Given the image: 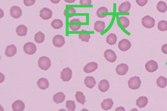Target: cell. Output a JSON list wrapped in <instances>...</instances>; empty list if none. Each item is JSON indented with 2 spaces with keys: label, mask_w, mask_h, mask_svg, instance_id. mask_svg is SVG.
Returning <instances> with one entry per match:
<instances>
[{
  "label": "cell",
  "mask_w": 167,
  "mask_h": 111,
  "mask_svg": "<svg viewBox=\"0 0 167 111\" xmlns=\"http://www.w3.org/2000/svg\"><path fill=\"white\" fill-rule=\"evenodd\" d=\"M39 67L44 71H46L51 67V62L49 58L46 56L40 57L38 61Z\"/></svg>",
  "instance_id": "obj_1"
},
{
  "label": "cell",
  "mask_w": 167,
  "mask_h": 111,
  "mask_svg": "<svg viewBox=\"0 0 167 111\" xmlns=\"http://www.w3.org/2000/svg\"><path fill=\"white\" fill-rule=\"evenodd\" d=\"M128 86L129 88L133 90L139 89L142 84L140 77L134 76L131 77L128 81Z\"/></svg>",
  "instance_id": "obj_2"
},
{
  "label": "cell",
  "mask_w": 167,
  "mask_h": 111,
  "mask_svg": "<svg viewBox=\"0 0 167 111\" xmlns=\"http://www.w3.org/2000/svg\"><path fill=\"white\" fill-rule=\"evenodd\" d=\"M155 20L149 16H144L142 19V24L145 28L150 29L154 28L155 25Z\"/></svg>",
  "instance_id": "obj_3"
},
{
  "label": "cell",
  "mask_w": 167,
  "mask_h": 111,
  "mask_svg": "<svg viewBox=\"0 0 167 111\" xmlns=\"http://www.w3.org/2000/svg\"><path fill=\"white\" fill-rule=\"evenodd\" d=\"M37 49L35 44L31 42L26 43L23 47V50L25 53L28 55L34 54L36 53Z\"/></svg>",
  "instance_id": "obj_4"
},
{
  "label": "cell",
  "mask_w": 167,
  "mask_h": 111,
  "mask_svg": "<svg viewBox=\"0 0 167 111\" xmlns=\"http://www.w3.org/2000/svg\"><path fill=\"white\" fill-rule=\"evenodd\" d=\"M61 79L64 81H68L71 79L72 76V70L68 67L63 69L61 72Z\"/></svg>",
  "instance_id": "obj_5"
},
{
  "label": "cell",
  "mask_w": 167,
  "mask_h": 111,
  "mask_svg": "<svg viewBox=\"0 0 167 111\" xmlns=\"http://www.w3.org/2000/svg\"><path fill=\"white\" fill-rule=\"evenodd\" d=\"M131 46V42L127 39H122L118 43V48L122 51H128L130 48Z\"/></svg>",
  "instance_id": "obj_6"
},
{
  "label": "cell",
  "mask_w": 167,
  "mask_h": 111,
  "mask_svg": "<svg viewBox=\"0 0 167 111\" xmlns=\"http://www.w3.org/2000/svg\"><path fill=\"white\" fill-rule=\"evenodd\" d=\"M104 56L106 60L110 63L115 62L117 59V56L115 52L112 50L107 49L105 52Z\"/></svg>",
  "instance_id": "obj_7"
},
{
  "label": "cell",
  "mask_w": 167,
  "mask_h": 111,
  "mask_svg": "<svg viewBox=\"0 0 167 111\" xmlns=\"http://www.w3.org/2000/svg\"><path fill=\"white\" fill-rule=\"evenodd\" d=\"M146 71L150 73H153L156 71L158 68L157 63L154 60L148 61L145 65Z\"/></svg>",
  "instance_id": "obj_8"
},
{
  "label": "cell",
  "mask_w": 167,
  "mask_h": 111,
  "mask_svg": "<svg viewBox=\"0 0 167 111\" xmlns=\"http://www.w3.org/2000/svg\"><path fill=\"white\" fill-rule=\"evenodd\" d=\"M65 39L64 37L61 35H56L54 37L53 39V43L54 46L60 48L64 45Z\"/></svg>",
  "instance_id": "obj_9"
},
{
  "label": "cell",
  "mask_w": 167,
  "mask_h": 111,
  "mask_svg": "<svg viewBox=\"0 0 167 111\" xmlns=\"http://www.w3.org/2000/svg\"><path fill=\"white\" fill-rule=\"evenodd\" d=\"M40 16L43 20H48L51 18L53 12L50 9L47 8H43L40 11Z\"/></svg>",
  "instance_id": "obj_10"
},
{
  "label": "cell",
  "mask_w": 167,
  "mask_h": 111,
  "mask_svg": "<svg viewBox=\"0 0 167 111\" xmlns=\"http://www.w3.org/2000/svg\"><path fill=\"white\" fill-rule=\"evenodd\" d=\"M22 14V10L19 7L13 6L10 9V16L15 19H18L21 16Z\"/></svg>",
  "instance_id": "obj_11"
},
{
  "label": "cell",
  "mask_w": 167,
  "mask_h": 111,
  "mask_svg": "<svg viewBox=\"0 0 167 111\" xmlns=\"http://www.w3.org/2000/svg\"><path fill=\"white\" fill-rule=\"evenodd\" d=\"M81 22L79 19H74L70 21L69 27L73 31H77L81 27Z\"/></svg>",
  "instance_id": "obj_12"
},
{
  "label": "cell",
  "mask_w": 167,
  "mask_h": 111,
  "mask_svg": "<svg viewBox=\"0 0 167 111\" xmlns=\"http://www.w3.org/2000/svg\"><path fill=\"white\" fill-rule=\"evenodd\" d=\"M98 68V65L95 62L89 63L84 68V72L87 73H90L94 72Z\"/></svg>",
  "instance_id": "obj_13"
},
{
  "label": "cell",
  "mask_w": 167,
  "mask_h": 111,
  "mask_svg": "<svg viewBox=\"0 0 167 111\" xmlns=\"http://www.w3.org/2000/svg\"><path fill=\"white\" fill-rule=\"evenodd\" d=\"M129 67L127 64L122 63L117 66L116 70L118 74L120 76H124L127 73L128 71Z\"/></svg>",
  "instance_id": "obj_14"
},
{
  "label": "cell",
  "mask_w": 167,
  "mask_h": 111,
  "mask_svg": "<svg viewBox=\"0 0 167 111\" xmlns=\"http://www.w3.org/2000/svg\"><path fill=\"white\" fill-rule=\"evenodd\" d=\"M16 47L13 44L9 45L6 47L5 51V54L8 57H12L17 53Z\"/></svg>",
  "instance_id": "obj_15"
},
{
  "label": "cell",
  "mask_w": 167,
  "mask_h": 111,
  "mask_svg": "<svg viewBox=\"0 0 167 111\" xmlns=\"http://www.w3.org/2000/svg\"><path fill=\"white\" fill-rule=\"evenodd\" d=\"M131 4L128 1L122 3L118 8V12L120 13H127L129 12L131 8Z\"/></svg>",
  "instance_id": "obj_16"
},
{
  "label": "cell",
  "mask_w": 167,
  "mask_h": 111,
  "mask_svg": "<svg viewBox=\"0 0 167 111\" xmlns=\"http://www.w3.org/2000/svg\"><path fill=\"white\" fill-rule=\"evenodd\" d=\"M24 102L21 100H17L13 103L12 108L14 111H23L25 109Z\"/></svg>",
  "instance_id": "obj_17"
},
{
  "label": "cell",
  "mask_w": 167,
  "mask_h": 111,
  "mask_svg": "<svg viewBox=\"0 0 167 111\" xmlns=\"http://www.w3.org/2000/svg\"><path fill=\"white\" fill-rule=\"evenodd\" d=\"M114 102L110 98L104 100L101 104L102 108L105 110H110L112 108Z\"/></svg>",
  "instance_id": "obj_18"
},
{
  "label": "cell",
  "mask_w": 167,
  "mask_h": 111,
  "mask_svg": "<svg viewBox=\"0 0 167 111\" xmlns=\"http://www.w3.org/2000/svg\"><path fill=\"white\" fill-rule=\"evenodd\" d=\"M99 90L102 92H105L109 89L110 84L109 81L103 80L100 81L98 86Z\"/></svg>",
  "instance_id": "obj_19"
},
{
  "label": "cell",
  "mask_w": 167,
  "mask_h": 111,
  "mask_svg": "<svg viewBox=\"0 0 167 111\" xmlns=\"http://www.w3.org/2000/svg\"><path fill=\"white\" fill-rule=\"evenodd\" d=\"M148 103V98L145 96L140 97L136 101V105L140 109L146 107Z\"/></svg>",
  "instance_id": "obj_20"
},
{
  "label": "cell",
  "mask_w": 167,
  "mask_h": 111,
  "mask_svg": "<svg viewBox=\"0 0 167 111\" xmlns=\"http://www.w3.org/2000/svg\"><path fill=\"white\" fill-rule=\"evenodd\" d=\"M37 84L40 89L44 90L49 88V81L43 77L38 80Z\"/></svg>",
  "instance_id": "obj_21"
},
{
  "label": "cell",
  "mask_w": 167,
  "mask_h": 111,
  "mask_svg": "<svg viewBox=\"0 0 167 111\" xmlns=\"http://www.w3.org/2000/svg\"><path fill=\"white\" fill-rule=\"evenodd\" d=\"M84 83L88 88L92 89L95 86L96 82L93 77L88 76L85 79Z\"/></svg>",
  "instance_id": "obj_22"
},
{
  "label": "cell",
  "mask_w": 167,
  "mask_h": 111,
  "mask_svg": "<svg viewBox=\"0 0 167 111\" xmlns=\"http://www.w3.org/2000/svg\"><path fill=\"white\" fill-rule=\"evenodd\" d=\"M106 27L105 23L101 21H96L94 24V28L96 32L100 33L103 32Z\"/></svg>",
  "instance_id": "obj_23"
},
{
  "label": "cell",
  "mask_w": 167,
  "mask_h": 111,
  "mask_svg": "<svg viewBox=\"0 0 167 111\" xmlns=\"http://www.w3.org/2000/svg\"><path fill=\"white\" fill-rule=\"evenodd\" d=\"M65 97V95L63 92H58L54 95L53 101L55 102L58 104L64 102Z\"/></svg>",
  "instance_id": "obj_24"
},
{
  "label": "cell",
  "mask_w": 167,
  "mask_h": 111,
  "mask_svg": "<svg viewBox=\"0 0 167 111\" xmlns=\"http://www.w3.org/2000/svg\"><path fill=\"white\" fill-rule=\"evenodd\" d=\"M17 35L19 36H25L28 32V28L25 25H21L17 27L16 29Z\"/></svg>",
  "instance_id": "obj_25"
},
{
  "label": "cell",
  "mask_w": 167,
  "mask_h": 111,
  "mask_svg": "<svg viewBox=\"0 0 167 111\" xmlns=\"http://www.w3.org/2000/svg\"><path fill=\"white\" fill-rule=\"evenodd\" d=\"M117 38L116 35L114 33H110L107 37L106 42L109 45H115L117 42Z\"/></svg>",
  "instance_id": "obj_26"
},
{
  "label": "cell",
  "mask_w": 167,
  "mask_h": 111,
  "mask_svg": "<svg viewBox=\"0 0 167 111\" xmlns=\"http://www.w3.org/2000/svg\"><path fill=\"white\" fill-rule=\"evenodd\" d=\"M157 86L161 88H164L167 85V79L162 76H160L157 80Z\"/></svg>",
  "instance_id": "obj_27"
},
{
  "label": "cell",
  "mask_w": 167,
  "mask_h": 111,
  "mask_svg": "<svg viewBox=\"0 0 167 111\" xmlns=\"http://www.w3.org/2000/svg\"><path fill=\"white\" fill-rule=\"evenodd\" d=\"M109 10L106 7H100L96 12L97 16L99 18H103L107 16L106 13H108Z\"/></svg>",
  "instance_id": "obj_28"
},
{
  "label": "cell",
  "mask_w": 167,
  "mask_h": 111,
  "mask_svg": "<svg viewBox=\"0 0 167 111\" xmlns=\"http://www.w3.org/2000/svg\"><path fill=\"white\" fill-rule=\"evenodd\" d=\"M75 97L77 102L81 104L84 105L86 102L85 97L82 92L80 91H77L75 95Z\"/></svg>",
  "instance_id": "obj_29"
},
{
  "label": "cell",
  "mask_w": 167,
  "mask_h": 111,
  "mask_svg": "<svg viewBox=\"0 0 167 111\" xmlns=\"http://www.w3.org/2000/svg\"><path fill=\"white\" fill-rule=\"evenodd\" d=\"M45 39V35L43 33L39 31L36 33L35 35L34 39L35 41L38 43H41L44 42Z\"/></svg>",
  "instance_id": "obj_30"
},
{
  "label": "cell",
  "mask_w": 167,
  "mask_h": 111,
  "mask_svg": "<svg viewBox=\"0 0 167 111\" xmlns=\"http://www.w3.org/2000/svg\"><path fill=\"white\" fill-rule=\"evenodd\" d=\"M51 25L54 29H58L62 28L64 25L63 22L60 19H56L53 20L51 22Z\"/></svg>",
  "instance_id": "obj_31"
},
{
  "label": "cell",
  "mask_w": 167,
  "mask_h": 111,
  "mask_svg": "<svg viewBox=\"0 0 167 111\" xmlns=\"http://www.w3.org/2000/svg\"><path fill=\"white\" fill-rule=\"evenodd\" d=\"M157 9L160 12L164 13L167 10V5L166 2L163 1L158 2L157 5Z\"/></svg>",
  "instance_id": "obj_32"
},
{
  "label": "cell",
  "mask_w": 167,
  "mask_h": 111,
  "mask_svg": "<svg viewBox=\"0 0 167 111\" xmlns=\"http://www.w3.org/2000/svg\"><path fill=\"white\" fill-rule=\"evenodd\" d=\"M119 20L122 27L124 28H127L129 26L130 20L127 17L121 16L119 17Z\"/></svg>",
  "instance_id": "obj_33"
},
{
  "label": "cell",
  "mask_w": 167,
  "mask_h": 111,
  "mask_svg": "<svg viewBox=\"0 0 167 111\" xmlns=\"http://www.w3.org/2000/svg\"><path fill=\"white\" fill-rule=\"evenodd\" d=\"M76 13V10L75 8L72 7H69L64 10V14L66 17L70 18L73 17V14Z\"/></svg>",
  "instance_id": "obj_34"
},
{
  "label": "cell",
  "mask_w": 167,
  "mask_h": 111,
  "mask_svg": "<svg viewBox=\"0 0 167 111\" xmlns=\"http://www.w3.org/2000/svg\"><path fill=\"white\" fill-rule=\"evenodd\" d=\"M158 28L160 31H167V21L161 20L160 21L158 24Z\"/></svg>",
  "instance_id": "obj_35"
},
{
  "label": "cell",
  "mask_w": 167,
  "mask_h": 111,
  "mask_svg": "<svg viewBox=\"0 0 167 111\" xmlns=\"http://www.w3.org/2000/svg\"><path fill=\"white\" fill-rule=\"evenodd\" d=\"M66 107L68 111H75L76 108L75 102L72 101H67L66 102Z\"/></svg>",
  "instance_id": "obj_36"
},
{
  "label": "cell",
  "mask_w": 167,
  "mask_h": 111,
  "mask_svg": "<svg viewBox=\"0 0 167 111\" xmlns=\"http://www.w3.org/2000/svg\"><path fill=\"white\" fill-rule=\"evenodd\" d=\"M79 38L81 40L82 42H88L89 40L91 38V35L90 34H79Z\"/></svg>",
  "instance_id": "obj_37"
},
{
  "label": "cell",
  "mask_w": 167,
  "mask_h": 111,
  "mask_svg": "<svg viewBox=\"0 0 167 111\" xmlns=\"http://www.w3.org/2000/svg\"><path fill=\"white\" fill-rule=\"evenodd\" d=\"M36 0H24V4L26 6H31L34 5Z\"/></svg>",
  "instance_id": "obj_38"
},
{
  "label": "cell",
  "mask_w": 167,
  "mask_h": 111,
  "mask_svg": "<svg viewBox=\"0 0 167 111\" xmlns=\"http://www.w3.org/2000/svg\"><path fill=\"white\" fill-rule=\"evenodd\" d=\"M137 4L141 7L145 6L148 2V0H136Z\"/></svg>",
  "instance_id": "obj_39"
},
{
  "label": "cell",
  "mask_w": 167,
  "mask_h": 111,
  "mask_svg": "<svg viewBox=\"0 0 167 111\" xmlns=\"http://www.w3.org/2000/svg\"><path fill=\"white\" fill-rule=\"evenodd\" d=\"M91 3V0H80V4L81 5H90Z\"/></svg>",
  "instance_id": "obj_40"
},
{
  "label": "cell",
  "mask_w": 167,
  "mask_h": 111,
  "mask_svg": "<svg viewBox=\"0 0 167 111\" xmlns=\"http://www.w3.org/2000/svg\"><path fill=\"white\" fill-rule=\"evenodd\" d=\"M161 50L163 53L167 54V44H164L162 46Z\"/></svg>",
  "instance_id": "obj_41"
},
{
  "label": "cell",
  "mask_w": 167,
  "mask_h": 111,
  "mask_svg": "<svg viewBox=\"0 0 167 111\" xmlns=\"http://www.w3.org/2000/svg\"><path fill=\"white\" fill-rule=\"evenodd\" d=\"M50 1L55 4H57L60 2L61 0H50Z\"/></svg>",
  "instance_id": "obj_42"
},
{
  "label": "cell",
  "mask_w": 167,
  "mask_h": 111,
  "mask_svg": "<svg viewBox=\"0 0 167 111\" xmlns=\"http://www.w3.org/2000/svg\"><path fill=\"white\" fill-rule=\"evenodd\" d=\"M64 1L66 3H73L75 2L76 1V0H64Z\"/></svg>",
  "instance_id": "obj_43"
}]
</instances>
